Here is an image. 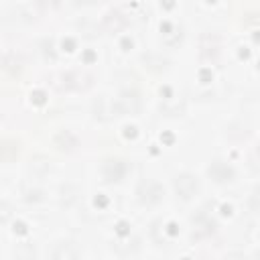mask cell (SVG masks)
Segmentation results:
<instances>
[{
	"label": "cell",
	"instance_id": "1",
	"mask_svg": "<svg viewBox=\"0 0 260 260\" xmlns=\"http://www.w3.org/2000/svg\"><path fill=\"white\" fill-rule=\"evenodd\" d=\"M173 187H175V193L181 197V199H191L197 189H199V183L193 175L189 173H183V175H177L175 181H173Z\"/></svg>",
	"mask_w": 260,
	"mask_h": 260
},
{
	"label": "cell",
	"instance_id": "2",
	"mask_svg": "<svg viewBox=\"0 0 260 260\" xmlns=\"http://www.w3.org/2000/svg\"><path fill=\"white\" fill-rule=\"evenodd\" d=\"M140 110V98L132 91H126V93H122L118 100H116V104H112V112H114V116H122V114H136Z\"/></svg>",
	"mask_w": 260,
	"mask_h": 260
},
{
	"label": "cell",
	"instance_id": "3",
	"mask_svg": "<svg viewBox=\"0 0 260 260\" xmlns=\"http://www.w3.org/2000/svg\"><path fill=\"white\" fill-rule=\"evenodd\" d=\"M162 187L158 185V183H154V181H144V183H140V187H138V199H140V203H144V205H152V203H158L160 199H162Z\"/></svg>",
	"mask_w": 260,
	"mask_h": 260
},
{
	"label": "cell",
	"instance_id": "4",
	"mask_svg": "<svg viewBox=\"0 0 260 260\" xmlns=\"http://www.w3.org/2000/svg\"><path fill=\"white\" fill-rule=\"evenodd\" d=\"M207 175L215 181V183H230L234 179V169L230 165H225L223 160H213L207 169Z\"/></svg>",
	"mask_w": 260,
	"mask_h": 260
},
{
	"label": "cell",
	"instance_id": "5",
	"mask_svg": "<svg viewBox=\"0 0 260 260\" xmlns=\"http://www.w3.org/2000/svg\"><path fill=\"white\" fill-rule=\"evenodd\" d=\"M102 173H104V179L108 183H116L126 175V165L122 160H118V158H110V160L104 162Z\"/></svg>",
	"mask_w": 260,
	"mask_h": 260
},
{
	"label": "cell",
	"instance_id": "6",
	"mask_svg": "<svg viewBox=\"0 0 260 260\" xmlns=\"http://www.w3.org/2000/svg\"><path fill=\"white\" fill-rule=\"evenodd\" d=\"M126 16L122 14V12H118V10H112V12H108L106 16H104V20H102V26H104V30H108V32H120L124 26H126Z\"/></svg>",
	"mask_w": 260,
	"mask_h": 260
},
{
	"label": "cell",
	"instance_id": "7",
	"mask_svg": "<svg viewBox=\"0 0 260 260\" xmlns=\"http://www.w3.org/2000/svg\"><path fill=\"white\" fill-rule=\"evenodd\" d=\"M53 142H55V146H57L59 150H65V152L75 150L77 144H79L77 136H75L73 132H69V130H61V132H57L55 138H53Z\"/></svg>",
	"mask_w": 260,
	"mask_h": 260
},
{
	"label": "cell",
	"instance_id": "8",
	"mask_svg": "<svg viewBox=\"0 0 260 260\" xmlns=\"http://www.w3.org/2000/svg\"><path fill=\"white\" fill-rule=\"evenodd\" d=\"M65 89H85L91 81V77L89 75H85V73H79V71H75V73H67L65 77Z\"/></svg>",
	"mask_w": 260,
	"mask_h": 260
},
{
	"label": "cell",
	"instance_id": "9",
	"mask_svg": "<svg viewBox=\"0 0 260 260\" xmlns=\"http://www.w3.org/2000/svg\"><path fill=\"white\" fill-rule=\"evenodd\" d=\"M0 156H2V162H12L16 156H18V144L16 140H2V146H0Z\"/></svg>",
	"mask_w": 260,
	"mask_h": 260
},
{
	"label": "cell",
	"instance_id": "10",
	"mask_svg": "<svg viewBox=\"0 0 260 260\" xmlns=\"http://www.w3.org/2000/svg\"><path fill=\"white\" fill-rule=\"evenodd\" d=\"M2 67H4V71L10 73V75L20 73V59L16 57V53H6L4 59H2Z\"/></svg>",
	"mask_w": 260,
	"mask_h": 260
},
{
	"label": "cell",
	"instance_id": "11",
	"mask_svg": "<svg viewBox=\"0 0 260 260\" xmlns=\"http://www.w3.org/2000/svg\"><path fill=\"white\" fill-rule=\"evenodd\" d=\"M28 171H30L32 175H45L47 171H51V162L45 160V158H41V156H37L35 160H30Z\"/></svg>",
	"mask_w": 260,
	"mask_h": 260
},
{
	"label": "cell",
	"instance_id": "12",
	"mask_svg": "<svg viewBox=\"0 0 260 260\" xmlns=\"http://www.w3.org/2000/svg\"><path fill=\"white\" fill-rule=\"evenodd\" d=\"M69 246H71V244H59V246L55 248L53 256H55V258H73V256H77L79 252H77V250H69Z\"/></svg>",
	"mask_w": 260,
	"mask_h": 260
},
{
	"label": "cell",
	"instance_id": "13",
	"mask_svg": "<svg viewBox=\"0 0 260 260\" xmlns=\"http://www.w3.org/2000/svg\"><path fill=\"white\" fill-rule=\"evenodd\" d=\"M250 207H252L254 211H260V187L254 189V193H252V197H250Z\"/></svg>",
	"mask_w": 260,
	"mask_h": 260
},
{
	"label": "cell",
	"instance_id": "14",
	"mask_svg": "<svg viewBox=\"0 0 260 260\" xmlns=\"http://www.w3.org/2000/svg\"><path fill=\"white\" fill-rule=\"evenodd\" d=\"M0 209H2V215H0V221H2V223H6V221H8V215H10V209H8V203H2V205H0Z\"/></svg>",
	"mask_w": 260,
	"mask_h": 260
},
{
	"label": "cell",
	"instance_id": "15",
	"mask_svg": "<svg viewBox=\"0 0 260 260\" xmlns=\"http://www.w3.org/2000/svg\"><path fill=\"white\" fill-rule=\"evenodd\" d=\"M39 4L45 6V8H55V6L61 4V0H39Z\"/></svg>",
	"mask_w": 260,
	"mask_h": 260
},
{
	"label": "cell",
	"instance_id": "16",
	"mask_svg": "<svg viewBox=\"0 0 260 260\" xmlns=\"http://www.w3.org/2000/svg\"><path fill=\"white\" fill-rule=\"evenodd\" d=\"M95 2H100V0H73L75 6H87V4H95Z\"/></svg>",
	"mask_w": 260,
	"mask_h": 260
},
{
	"label": "cell",
	"instance_id": "17",
	"mask_svg": "<svg viewBox=\"0 0 260 260\" xmlns=\"http://www.w3.org/2000/svg\"><path fill=\"white\" fill-rule=\"evenodd\" d=\"M258 156H260V146H258Z\"/></svg>",
	"mask_w": 260,
	"mask_h": 260
}]
</instances>
